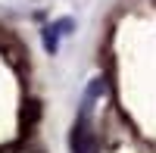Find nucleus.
<instances>
[{"label":"nucleus","instance_id":"2","mask_svg":"<svg viewBox=\"0 0 156 153\" xmlns=\"http://www.w3.org/2000/svg\"><path fill=\"white\" fill-rule=\"evenodd\" d=\"M69 28H72V19H59L56 25H47V28H44V50H47V53H56L59 34H66Z\"/></svg>","mask_w":156,"mask_h":153},{"label":"nucleus","instance_id":"1","mask_svg":"<svg viewBox=\"0 0 156 153\" xmlns=\"http://www.w3.org/2000/svg\"><path fill=\"white\" fill-rule=\"evenodd\" d=\"M100 81L87 91L84 103H81V116H78L75 128H72V153H97V137H94V128H90V103H94V97L100 94Z\"/></svg>","mask_w":156,"mask_h":153}]
</instances>
